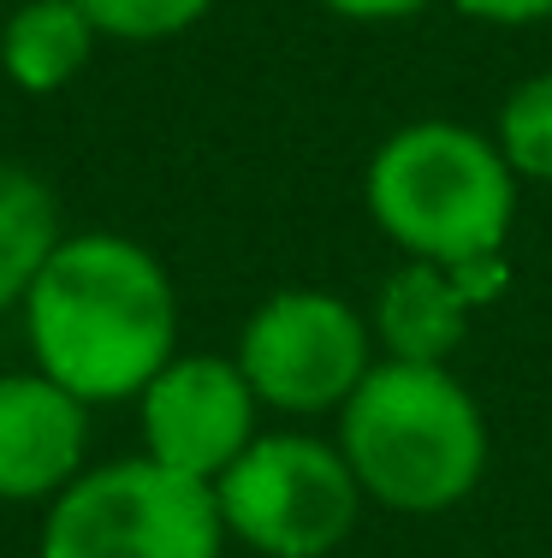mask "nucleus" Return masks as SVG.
Returning a JSON list of instances; mask_svg holds the SVG:
<instances>
[{"label": "nucleus", "mask_w": 552, "mask_h": 558, "mask_svg": "<svg viewBox=\"0 0 552 558\" xmlns=\"http://www.w3.org/2000/svg\"><path fill=\"white\" fill-rule=\"evenodd\" d=\"M137 404H143V458L214 487L238 463V451L256 440L261 398L249 392L238 356H173L137 392Z\"/></svg>", "instance_id": "0eeeda50"}, {"label": "nucleus", "mask_w": 552, "mask_h": 558, "mask_svg": "<svg viewBox=\"0 0 552 558\" xmlns=\"http://www.w3.org/2000/svg\"><path fill=\"white\" fill-rule=\"evenodd\" d=\"M226 523L208 482L120 458L84 470L48 505L42 558H220Z\"/></svg>", "instance_id": "20e7f679"}, {"label": "nucleus", "mask_w": 552, "mask_h": 558, "mask_svg": "<svg viewBox=\"0 0 552 558\" xmlns=\"http://www.w3.org/2000/svg\"><path fill=\"white\" fill-rule=\"evenodd\" d=\"M511 286L505 256L493 262H404L375 298V339L404 363H452L469 315Z\"/></svg>", "instance_id": "1a4fd4ad"}, {"label": "nucleus", "mask_w": 552, "mask_h": 558, "mask_svg": "<svg viewBox=\"0 0 552 558\" xmlns=\"http://www.w3.org/2000/svg\"><path fill=\"white\" fill-rule=\"evenodd\" d=\"M24 333L48 380L84 404H120L179 356V291L143 244L77 232L24 291Z\"/></svg>", "instance_id": "f257e3e1"}, {"label": "nucleus", "mask_w": 552, "mask_h": 558, "mask_svg": "<svg viewBox=\"0 0 552 558\" xmlns=\"http://www.w3.org/2000/svg\"><path fill=\"white\" fill-rule=\"evenodd\" d=\"M89 12L101 36H120V43H167V36L191 31L208 19L214 0H77Z\"/></svg>", "instance_id": "ddd939ff"}, {"label": "nucleus", "mask_w": 552, "mask_h": 558, "mask_svg": "<svg viewBox=\"0 0 552 558\" xmlns=\"http://www.w3.org/2000/svg\"><path fill=\"white\" fill-rule=\"evenodd\" d=\"M96 24L77 0H19L0 31V65L19 89L30 96H54L96 54Z\"/></svg>", "instance_id": "9d476101"}, {"label": "nucleus", "mask_w": 552, "mask_h": 558, "mask_svg": "<svg viewBox=\"0 0 552 558\" xmlns=\"http://www.w3.org/2000/svg\"><path fill=\"white\" fill-rule=\"evenodd\" d=\"M226 535L261 558H333L363 517L345 451L315 434H256L214 482Z\"/></svg>", "instance_id": "39448f33"}, {"label": "nucleus", "mask_w": 552, "mask_h": 558, "mask_svg": "<svg viewBox=\"0 0 552 558\" xmlns=\"http://www.w3.org/2000/svg\"><path fill=\"white\" fill-rule=\"evenodd\" d=\"M469 24H499V31H523V24L552 19V0H452Z\"/></svg>", "instance_id": "4468645a"}, {"label": "nucleus", "mask_w": 552, "mask_h": 558, "mask_svg": "<svg viewBox=\"0 0 552 558\" xmlns=\"http://www.w3.org/2000/svg\"><path fill=\"white\" fill-rule=\"evenodd\" d=\"M60 203L30 167L0 161V310L24 303L36 274L60 250Z\"/></svg>", "instance_id": "9b49d317"}, {"label": "nucleus", "mask_w": 552, "mask_h": 558, "mask_svg": "<svg viewBox=\"0 0 552 558\" xmlns=\"http://www.w3.org/2000/svg\"><path fill=\"white\" fill-rule=\"evenodd\" d=\"M499 155L511 161V172L529 184H552V72L523 77L505 96L493 125Z\"/></svg>", "instance_id": "f8f14e48"}, {"label": "nucleus", "mask_w": 552, "mask_h": 558, "mask_svg": "<svg viewBox=\"0 0 552 558\" xmlns=\"http://www.w3.org/2000/svg\"><path fill=\"white\" fill-rule=\"evenodd\" d=\"M339 451L363 499L404 517H440L488 475V416L445 363L380 356L339 404Z\"/></svg>", "instance_id": "f03ea898"}, {"label": "nucleus", "mask_w": 552, "mask_h": 558, "mask_svg": "<svg viewBox=\"0 0 552 558\" xmlns=\"http://www.w3.org/2000/svg\"><path fill=\"white\" fill-rule=\"evenodd\" d=\"M89 458V404L60 380L0 375V499H60Z\"/></svg>", "instance_id": "6e6552de"}, {"label": "nucleus", "mask_w": 552, "mask_h": 558, "mask_svg": "<svg viewBox=\"0 0 552 558\" xmlns=\"http://www.w3.org/2000/svg\"><path fill=\"white\" fill-rule=\"evenodd\" d=\"M315 7L339 12V19H351V24H398V19H416L433 0H315Z\"/></svg>", "instance_id": "2eb2a0df"}, {"label": "nucleus", "mask_w": 552, "mask_h": 558, "mask_svg": "<svg viewBox=\"0 0 552 558\" xmlns=\"http://www.w3.org/2000/svg\"><path fill=\"white\" fill-rule=\"evenodd\" d=\"M238 368L268 410L321 416L375 368V327L333 291H273L238 333Z\"/></svg>", "instance_id": "423d86ee"}, {"label": "nucleus", "mask_w": 552, "mask_h": 558, "mask_svg": "<svg viewBox=\"0 0 552 558\" xmlns=\"http://www.w3.org/2000/svg\"><path fill=\"white\" fill-rule=\"evenodd\" d=\"M368 215L410 262H493L517 220V172L499 143L457 119H416L375 149Z\"/></svg>", "instance_id": "7ed1b4c3"}]
</instances>
